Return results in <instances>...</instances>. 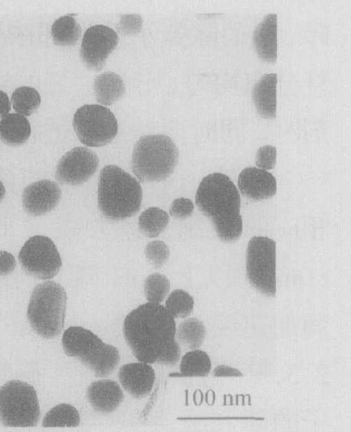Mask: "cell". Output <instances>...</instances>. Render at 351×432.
<instances>
[{"instance_id":"6da1fadb","label":"cell","mask_w":351,"mask_h":432,"mask_svg":"<svg viewBox=\"0 0 351 432\" xmlns=\"http://www.w3.org/2000/svg\"><path fill=\"white\" fill-rule=\"evenodd\" d=\"M174 318L161 304L147 302L132 310L123 321V335L139 362L173 366L180 359Z\"/></svg>"},{"instance_id":"7a4b0ae2","label":"cell","mask_w":351,"mask_h":432,"mask_svg":"<svg viewBox=\"0 0 351 432\" xmlns=\"http://www.w3.org/2000/svg\"><path fill=\"white\" fill-rule=\"evenodd\" d=\"M195 204L211 220L221 240L230 242L240 238L242 233L240 197L228 176L221 173L205 176L197 190Z\"/></svg>"},{"instance_id":"3957f363","label":"cell","mask_w":351,"mask_h":432,"mask_svg":"<svg viewBox=\"0 0 351 432\" xmlns=\"http://www.w3.org/2000/svg\"><path fill=\"white\" fill-rule=\"evenodd\" d=\"M142 190L140 182L116 165L105 166L100 171L97 204L100 213L111 221L133 216L140 209Z\"/></svg>"},{"instance_id":"277c9868","label":"cell","mask_w":351,"mask_h":432,"mask_svg":"<svg viewBox=\"0 0 351 432\" xmlns=\"http://www.w3.org/2000/svg\"><path fill=\"white\" fill-rule=\"evenodd\" d=\"M178 156V149L169 137L144 135L133 147L131 169L139 182L164 180L173 173Z\"/></svg>"},{"instance_id":"5b68a950","label":"cell","mask_w":351,"mask_h":432,"mask_svg":"<svg viewBox=\"0 0 351 432\" xmlns=\"http://www.w3.org/2000/svg\"><path fill=\"white\" fill-rule=\"evenodd\" d=\"M67 295L58 283L47 280L32 290L27 317L33 331L44 338L58 335L64 326Z\"/></svg>"},{"instance_id":"8992f818","label":"cell","mask_w":351,"mask_h":432,"mask_svg":"<svg viewBox=\"0 0 351 432\" xmlns=\"http://www.w3.org/2000/svg\"><path fill=\"white\" fill-rule=\"evenodd\" d=\"M61 342L66 354L79 359L98 377L111 374L120 362L119 351L115 346L104 342L82 326L66 329Z\"/></svg>"},{"instance_id":"52a82bcc","label":"cell","mask_w":351,"mask_h":432,"mask_svg":"<svg viewBox=\"0 0 351 432\" xmlns=\"http://www.w3.org/2000/svg\"><path fill=\"white\" fill-rule=\"evenodd\" d=\"M39 416L37 395L31 385L12 380L0 387V421L4 426H34Z\"/></svg>"},{"instance_id":"ba28073f","label":"cell","mask_w":351,"mask_h":432,"mask_svg":"<svg viewBox=\"0 0 351 432\" xmlns=\"http://www.w3.org/2000/svg\"><path fill=\"white\" fill-rule=\"evenodd\" d=\"M246 275L250 283L266 296L276 293V242L267 237L254 236L246 249Z\"/></svg>"},{"instance_id":"9c48e42d","label":"cell","mask_w":351,"mask_h":432,"mask_svg":"<svg viewBox=\"0 0 351 432\" xmlns=\"http://www.w3.org/2000/svg\"><path fill=\"white\" fill-rule=\"evenodd\" d=\"M73 127L80 141L91 147L109 144L118 132L114 114L99 104H86L77 109L73 116Z\"/></svg>"},{"instance_id":"30bf717a","label":"cell","mask_w":351,"mask_h":432,"mask_svg":"<svg viewBox=\"0 0 351 432\" xmlns=\"http://www.w3.org/2000/svg\"><path fill=\"white\" fill-rule=\"evenodd\" d=\"M18 261L29 276L42 280L54 278L60 271L62 261L51 239L44 235L30 237L21 247Z\"/></svg>"},{"instance_id":"8fae6325","label":"cell","mask_w":351,"mask_h":432,"mask_svg":"<svg viewBox=\"0 0 351 432\" xmlns=\"http://www.w3.org/2000/svg\"><path fill=\"white\" fill-rule=\"evenodd\" d=\"M99 167L95 152L85 147H77L66 152L58 161L55 178L62 185H78L87 181Z\"/></svg>"},{"instance_id":"7c38bea8","label":"cell","mask_w":351,"mask_h":432,"mask_svg":"<svg viewBox=\"0 0 351 432\" xmlns=\"http://www.w3.org/2000/svg\"><path fill=\"white\" fill-rule=\"evenodd\" d=\"M118 43V36L113 29L103 25L91 26L84 33L80 58L87 68L99 70Z\"/></svg>"},{"instance_id":"4fadbf2b","label":"cell","mask_w":351,"mask_h":432,"mask_svg":"<svg viewBox=\"0 0 351 432\" xmlns=\"http://www.w3.org/2000/svg\"><path fill=\"white\" fill-rule=\"evenodd\" d=\"M61 190L51 180L43 179L28 185L22 194V204L26 213L33 216L44 215L59 203Z\"/></svg>"},{"instance_id":"5bb4252c","label":"cell","mask_w":351,"mask_h":432,"mask_svg":"<svg viewBox=\"0 0 351 432\" xmlns=\"http://www.w3.org/2000/svg\"><path fill=\"white\" fill-rule=\"evenodd\" d=\"M238 187L243 196L254 201L271 198L277 191L274 176L257 167H247L240 173Z\"/></svg>"},{"instance_id":"9a60e30c","label":"cell","mask_w":351,"mask_h":432,"mask_svg":"<svg viewBox=\"0 0 351 432\" xmlns=\"http://www.w3.org/2000/svg\"><path fill=\"white\" fill-rule=\"evenodd\" d=\"M118 377L125 391L135 398H143L152 390L156 376L149 364L139 362L123 365Z\"/></svg>"},{"instance_id":"2e32d148","label":"cell","mask_w":351,"mask_h":432,"mask_svg":"<svg viewBox=\"0 0 351 432\" xmlns=\"http://www.w3.org/2000/svg\"><path fill=\"white\" fill-rule=\"evenodd\" d=\"M87 397L97 412L109 414L121 405L124 396L119 384L111 379L93 381L87 390Z\"/></svg>"},{"instance_id":"e0dca14e","label":"cell","mask_w":351,"mask_h":432,"mask_svg":"<svg viewBox=\"0 0 351 432\" xmlns=\"http://www.w3.org/2000/svg\"><path fill=\"white\" fill-rule=\"evenodd\" d=\"M253 43L258 56L264 61L274 63L277 59V15L269 13L257 25Z\"/></svg>"},{"instance_id":"ac0fdd59","label":"cell","mask_w":351,"mask_h":432,"mask_svg":"<svg viewBox=\"0 0 351 432\" xmlns=\"http://www.w3.org/2000/svg\"><path fill=\"white\" fill-rule=\"evenodd\" d=\"M277 75L264 74L254 85L252 97L258 113L263 118L271 119L276 116Z\"/></svg>"},{"instance_id":"d6986e66","label":"cell","mask_w":351,"mask_h":432,"mask_svg":"<svg viewBox=\"0 0 351 432\" xmlns=\"http://www.w3.org/2000/svg\"><path fill=\"white\" fill-rule=\"evenodd\" d=\"M30 134V122L24 116L8 113L0 121V138L8 145H20L28 140Z\"/></svg>"},{"instance_id":"ffe728a7","label":"cell","mask_w":351,"mask_h":432,"mask_svg":"<svg viewBox=\"0 0 351 432\" xmlns=\"http://www.w3.org/2000/svg\"><path fill=\"white\" fill-rule=\"evenodd\" d=\"M94 92L97 102L104 106H110L123 97L125 85L118 75L106 71L95 78Z\"/></svg>"},{"instance_id":"44dd1931","label":"cell","mask_w":351,"mask_h":432,"mask_svg":"<svg viewBox=\"0 0 351 432\" xmlns=\"http://www.w3.org/2000/svg\"><path fill=\"white\" fill-rule=\"evenodd\" d=\"M206 329L203 323L196 318H188L183 321L176 329V339L178 343L191 350L197 349L203 343Z\"/></svg>"},{"instance_id":"7402d4cb","label":"cell","mask_w":351,"mask_h":432,"mask_svg":"<svg viewBox=\"0 0 351 432\" xmlns=\"http://www.w3.org/2000/svg\"><path fill=\"white\" fill-rule=\"evenodd\" d=\"M54 42L60 46H70L77 43L82 33L80 25L73 15L63 16L56 19L51 26Z\"/></svg>"},{"instance_id":"603a6c76","label":"cell","mask_w":351,"mask_h":432,"mask_svg":"<svg viewBox=\"0 0 351 432\" xmlns=\"http://www.w3.org/2000/svg\"><path fill=\"white\" fill-rule=\"evenodd\" d=\"M169 223L168 214L157 207L151 206L143 211L138 218L140 231L148 237L159 236Z\"/></svg>"},{"instance_id":"cb8c5ba5","label":"cell","mask_w":351,"mask_h":432,"mask_svg":"<svg viewBox=\"0 0 351 432\" xmlns=\"http://www.w3.org/2000/svg\"><path fill=\"white\" fill-rule=\"evenodd\" d=\"M211 363L209 355L200 350L185 353L180 363L179 376H205L210 372Z\"/></svg>"},{"instance_id":"d4e9b609","label":"cell","mask_w":351,"mask_h":432,"mask_svg":"<svg viewBox=\"0 0 351 432\" xmlns=\"http://www.w3.org/2000/svg\"><path fill=\"white\" fill-rule=\"evenodd\" d=\"M80 424L78 411L72 405L61 403L52 407L44 416L42 426L76 427Z\"/></svg>"},{"instance_id":"484cf974","label":"cell","mask_w":351,"mask_h":432,"mask_svg":"<svg viewBox=\"0 0 351 432\" xmlns=\"http://www.w3.org/2000/svg\"><path fill=\"white\" fill-rule=\"evenodd\" d=\"M11 102L16 113L28 116L39 108L41 97L35 88L23 86L12 93Z\"/></svg>"},{"instance_id":"4316f807","label":"cell","mask_w":351,"mask_h":432,"mask_svg":"<svg viewBox=\"0 0 351 432\" xmlns=\"http://www.w3.org/2000/svg\"><path fill=\"white\" fill-rule=\"evenodd\" d=\"M164 307L174 319L187 318L194 307V300L186 291L177 289L166 297Z\"/></svg>"},{"instance_id":"83f0119b","label":"cell","mask_w":351,"mask_h":432,"mask_svg":"<svg viewBox=\"0 0 351 432\" xmlns=\"http://www.w3.org/2000/svg\"><path fill=\"white\" fill-rule=\"evenodd\" d=\"M170 282L159 273L149 275L144 282V293L148 302L161 304L168 295Z\"/></svg>"},{"instance_id":"f1b7e54d","label":"cell","mask_w":351,"mask_h":432,"mask_svg":"<svg viewBox=\"0 0 351 432\" xmlns=\"http://www.w3.org/2000/svg\"><path fill=\"white\" fill-rule=\"evenodd\" d=\"M144 255L154 268L159 269L168 261L170 249L164 242L159 240H152L145 246Z\"/></svg>"},{"instance_id":"f546056e","label":"cell","mask_w":351,"mask_h":432,"mask_svg":"<svg viewBox=\"0 0 351 432\" xmlns=\"http://www.w3.org/2000/svg\"><path fill=\"white\" fill-rule=\"evenodd\" d=\"M277 151L272 145H264L261 147L256 154L257 168L270 171L273 169L276 163Z\"/></svg>"},{"instance_id":"4dcf8cb0","label":"cell","mask_w":351,"mask_h":432,"mask_svg":"<svg viewBox=\"0 0 351 432\" xmlns=\"http://www.w3.org/2000/svg\"><path fill=\"white\" fill-rule=\"evenodd\" d=\"M194 208L191 199L185 197L176 198L170 206L169 214L178 219H185L192 214Z\"/></svg>"},{"instance_id":"1f68e13d","label":"cell","mask_w":351,"mask_h":432,"mask_svg":"<svg viewBox=\"0 0 351 432\" xmlns=\"http://www.w3.org/2000/svg\"><path fill=\"white\" fill-rule=\"evenodd\" d=\"M142 17L137 14H125L122 16L118 28L121 32L128 35L136 34L142 29Z\"/></svg>"},{"instance_id":"d6a6232c","label":"cell","mask_w":351,"mask_h":432,"mask_svg":"<svg viewBox=\"0 0 351 432\" xmlns=\"http://www.w3.org/2000/svg\"><path fill=\"white\" fill-rule=\"evenodd\" d=\"M14 256L4 250L0 251V276H4L12 273L16 268Z\"/></svg>"},{"instance_id":"836d02e7","label":"cell","mask_w":351,"mask_h":432,"mask_svg":"<svg viewBox=\"0 0 351 432\" xmlns=\"http://www.w3.org/2000/svg\"><path fill=\"white\" fill-rule=\"evenodd\" d=\"M214 376H242V374L237 369L226 365H219L213 372Z\"/></svg>"},{"instance_id":"e575fe53","label":"cell","mask_w":351,"mask_h":432,"mask_svg":"<svg viewBox=\"0 0 351 432\" xmlns=\"http://www.w3.org/2000/svg\"><path fill=\"white\" fill-rule=\"evenodd\" d=\"M11 109V102L8 95L0 90V118L7 115Z\"/></svg>"},{"instance_id":"d590c367","label":"cell","mask_w":351,"mask_h":432,"mask_svg":"<svg viewBox=\"0 0 351 432\" xmlns=\"http://www.w3.org/2000/svg\"><path fill=\"white\" fill-rule=\"evenodd\" d=\"M6 194V189L3 183L0 180V202L3 199Z\"/></svg>"}]
</instances>
